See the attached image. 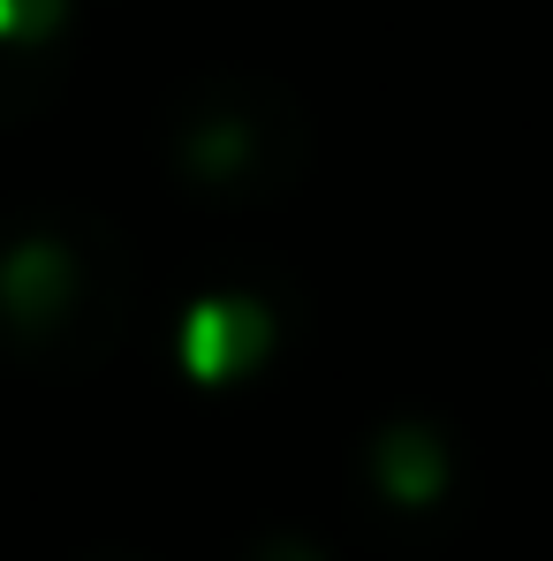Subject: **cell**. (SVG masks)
<instances>
[{"mask_svg":"<svg viewBox=\"0 0 553 561\" xmlns=\"http://www.w3.org/2000/svg\"><path fill=\"white\" fill-rule=\"evenodd\" d=\"M122 311L114 243L69 213L0 220V342L31 357H84Z\"/></svg>","mask_w":553,"mask_h":561,"instance_id":"obj_1","label":"cell"},{"mask_svg":"<svg viewBox=\"0 0 553 561\" xmlns=\"http://www.w3.org/2000/svg\"><path fill=\"white\" fill-rule=\"evenodd\" d=\"M251 92H258L251 77H212V84L183 92V106H175V152H183V168L212 190H235V197H266L280 175H296V152H303L296 106L266 84L258 114H243Z\"/></svg>","mask_w":553,"mask_h":561,"instance_id":"obj_2","label":"cell"}]
</instances>
